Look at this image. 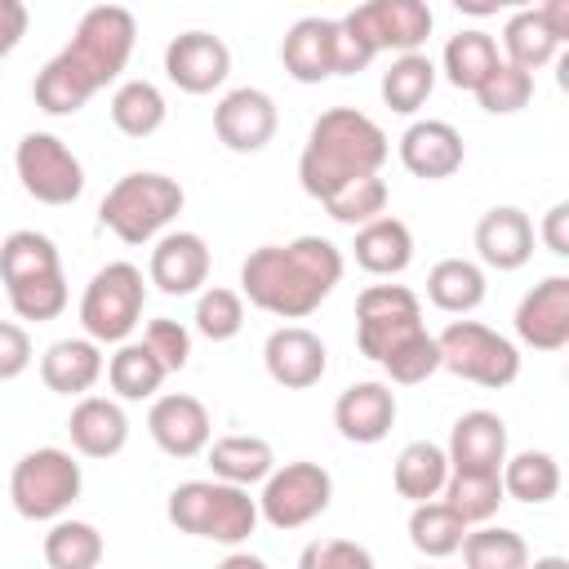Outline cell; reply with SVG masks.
Masks as SVG:
<instances>
[{
    "label": "cell",
    "instance_id": "17",
    "mask_svg": "<svg viewBox=\"0 0 569 569\" xmlns=\"http://www.w3.org/2000/svg\"><path fill=\"white\" fill-rule=\"evenodd\" d=\"M516 338L533 351L569 347V276L538 280L516 307Z\"/></svg>",
    "mask_w": 569,
    "mask_h": 569
},
{
    "label": "cell",
    "instance_id": "27",
    "mask_svg": "<svg viewBox=\"0 0 569 569\" xmlns=\"http://www.w3.org/2000/svg\"><path fill=\"white\" fill-rule=\"evenodd\" d=\"M204 453H209L213 480H222V485L249 489L276 471V449L262 436H222V440H209Z\"/></svg>",
    "mask_w": 569,
    "mask_h": 569
},
{
    "label": "cell",
    "instance_id": "34",
    "mask_svg": "<svg viewBox=\"0 0 569 569\" xmlns=\"http://www.w3.org/2000/svg\"><path fill=\"white\" fill-rule=\"evenodd\" d=\"M440 502L471 529V525H485L493 520V511L507 502L502 493V480L498 476H480V471H449L445 489H440Z\"/></svg>",
    "mask_w": 569,
    "mask_h": 569
},
{
    "label": "cell",
    "instance_id": "37",
    "mask_svg": "<svg viewBox=\"0 0 569 569\" xmlns=\"http://www.w3.org/2000/svg\"><path fill=\"white\" fill-rule=\"evenodd\" d=\"M436 89V62L427 53H400L387 71H382V102L396 116H413Z\"/></svg>",
    "mask_w": 569,
    "mask_h": 569
},
{
    "label": "cell",
    "instance_id": "36",
    "mask_svg": "<svg viewBox=\"0 0 569 569\" xmlns=\"http://www.w3.org/2000/svg\"><path fill=\"white\" fill-rule=\"evenodd\" d=\"M502 49H507L502 62H511V67H520V71L533 76L538 67H547L556 58L560 40L547 31V22L538 18V9H516L507 18V27H502Z\"/></svg>",
    "mask_w": 569,
    "mask_h": 569
},
{
    "label": "cell",
    "instance_id": "43",
    "mask_svg": "<svg viewBox=\"0 0 569 569\" xmlns=\"http://www.w3.org/2000/svg\"><path fill=\"white\" fill-rule=\"evenodd\" d=\"M9 307L18 320H58L67 311V276L53 271V276H36V280H22V284H9Z\"/></svg>",
    "mask_w": 569,
    "mask_h": 569
},
{
    "label": "cell",
    "instance_id": "41",
    "mask_svg": "<svg viewBox=\"0 0 569 569\" xmlns=\"http://www.w3.org/2000/svg\"><path fill=\"white\" fill-rule=\"evenodd\" d=\"M196 333L209 338V342H231L240 329H244V298L236 289H222V284H209L200 298H196Z\"/></svg>",
    "mask_w": 569,
    "mask_h": 569
},
{
    "label": "cell",
    "instance_id": "7",
    "mask_svg": "<svg viewBox=\"0 0 569 569\" xmlns=\"http://www.w3.org/2000/svg\"><path fill=\"white\" fill-rule=\"evenodd\" d=\"M84 476L67 449H31L9 471V502L22 520H62V511L80 498Z\"/></svg>",
    "mask_w": 569,
    "mask_h": 569
},
{
    "label": "cell",
    "instance_id": "33",
    "mask_svg": "<svg viewBox=\"0 0 569 569\" xmlns=\"http://www.w3.org/2000/svg\"><path fill=\"white\" fill-rule=\"evenodd\" d=\"M107 111H111V124H116L124 138H151V133L164 124V116H169L164 93H160L151 80H124V84H116Z\"/></svg>",
    "mask_w": 569,
    "mask_h": 569
},
{
    "label": "cell",
    "instance_id": "45",
    "mask_svg": "<svg viewBox=\"0 0 569 569\" xmlns=\"http://www.w3.org/2000/svg\"><path fill=\"white\" fill-rule=\"evenodd\" d=\"M440 369V351H436V338L422 329L413 342H405L391 360H382V373L391 378V382H400V387H418V382H427L431 373Z\"/></svg>",
    "mask_w": 569,
    "mask_h": 569
},
{
    "label": "cell",
    "instance_id": "20",
    "mask_svg": "<svg viewBox=\"0 0 569 569\" xmlns=\"http://www.w3.org/2000/svg\"><path fill=\"white\" fill-rule=\"evenodd\" d=\"M333 427L351 445H378V440H387V431L396 427V391L387 382H373V378L351 382L333 400Z\"/></svg>",
    "mask_w": 569,
    "mask_h": 569
},
{
    "label": "cell",
    "instance_id": "8",
    "mask_svg": "<svg viewBox=\"0 0 569 569\" xmlns=\"http://www.w3.org/2000/svg\"><path fill=\"white\" fill-rule=\"evenodd\" d=\"M142 302H147V280L133 262H107L93 271V280L84 284L80 298V325L89 342H129V333L142 320Z\"/></svg>",
    "mask_w": 569,
    "mask_h": 569
},
{
    "label": "cell",
    "instance_id": "2",
    "mask_svg": "<svg viewBox=\"0 0 569 569\" xmlns=\"http://www.w3.org/2000/svg\"><path fill=\"white\" fill-rule=\"evenodd\" d=\"M342 249L325 236L258 244L240 262V298L280 320H307L342 280Z\"/></svg>",
    "mask_w": 569,
    "mask_h": 569
},
{
    "label": "cell",
    "instance_id": "18",
    "mask_svg": "<svg viewBox=\"0 0 569 569\" xmlns=\"http://www.w3.org/2000/svg\"><path fill=\"white\" fill-rule=\"evenodd\" d=\"M449 471H480V476H498L507 462V422L493 409H467L445 445Z\"/></svg>",
    "mask_w": 569,
    "mask_h": 569
},
{
    "label": "cell",
    "instance_id": "15",
    "mask_svg": "<svg viewBox=\"0 0 569 569\" xmlns=\"http://www.w3.org/2000/svg\"><path fill=\"white\" fill-rule=\"evenodd\" d=\"M164 76L182 93H213L231 76V49L213 31H182L164 44Z\"/></svg>",
    "mask_w": 569,
    "mask_h": 569
},
{
    "label": "cell",
    "instance_id": "40",
    "mask_svg": "<svg viewBox=\"0 0 569 569\" xmlns=\"http://www.w3.org/2000/svg\"><path fill=\"white\" fill-rule=\"evenodd\" d=\"M462 560H467V569H525L529 565V547H525V538L516 533V529H493V525H485V529H467V538H462Z\"/></svg>",
    "mask_w": 569,
    "mask_h": 569
},
{
    "label": "cell",
    "instance_id": "48",
    "mask_svg": "<svg viewBox=\"0 0 569 569\" xmlns=\"http://www.w3.org/2000/svg\"><path fill=\"white\" fill-rule=\"evenodd\" d=\"M31 365V338L22 325L13 320H0V382H13L22 378Z\"/></svg>",
    "mask_w": 569,
    "mask_h": 569
},
{
    "label": "cell",
    "instance_id": "51",
    "mask_svg": "<svg viewBox=\"0 0 569 569\" xmlns=\"http://www.w3.org/2000/svg\"><path fill=\"white\" fill-rule=\"evenodd\" d=\"M538 236H542V244H547L556 258H569V204H565V200L542 213Z\"/></svg>",
    "mask_w": 569,
    "mask_h": 569
},
{
    "label": "cell",
    "instance_id": "13",
    "mask_svg": "<svg viewBox=\"0 0 569 569\" xmlns=\"http://www.w3.org/2000/svg\"><path fill=\"white\" fill-rule=\"evenodd\" d=\"M276 124H280L276 98L267 89H253V84H240V89L222 93L218 107H213V133L236 156L262 151L276 138Z\"/></svg>",
    "mask_w": 569,
    "mask_h": 569
},
{
    "label": "cell",
    "instance_id": "30",
    "mask_svg": "<svg viewBox=\"0 0 569 569\" xmlns=\"http://www.w3.org/2000/svg\"><path fill=\"white\" fill-rule=\"evenodd\" d=\"M502 480V493L516 498V502H529V507H542L560 493V462L547 453V449H525V453H511L498 471Z\"/></svg>",
    "mask_w": 569,
    "mask_h": 569
},
{
    "label": "cell",
    "instance_id": "24",
    "mask_svg": "<svg viewBox=\"0 0 569 569\" xmlns=\"http://www.w3.org/2000/svg\"><path fill=\"white\" fill-rule=\"evenodd\" d=\"M338 18H298L280 40V62L298 84H320L333 76Z\"/></svg>",
    "mask_w": 569,
    "mask_h": 569
},
{
    "label": "cell",
    "instance_id": "21",
    "mask_svg": "<svg viewBox=\"0 0 569 569\" xmlns=\"http://www.w3.org/2000/svg\"><path fill=\"white\" fill-rule=\"evenodd\" d=\"M462 160H467V147L449 120H413L400 133V164L413 178H427V182L453 178L462 169Z\"/></svg>",
    "mask_w": 569,
    "mask_h": 569
},
{
    "label": "cell",
    "instance_id": "1",
    "mask_svg": "<svg viewBox=\"0 0 569 569\" xmlns=\"http://www.w3.org/2000/svg\"><path fill=\"white\" fill-rule=\"evenodd\" d=\"M138 22L124 4H93L76 22V36L36 71L31 98L49 116H76L98 89H107L133 53Z\"/></svg>",
    "mask_w": 569,
    "mask_h": 569
},
{
    "label": "cell",
    "instance_id": "6",
    "mask_svg": "<svg viewBox=\"0 0 569 569\" xmlns=\"http://www.w3.org/2000/svg\"><path fill=\"white\" fill-rule=\"evenodd\" d=\"M436 351H440V369H449L462 382L489 387V391H502L520 378L516 342L480 320H449L436 338Z\"/></svg>",
    "mask_w": 569,
    "mask_h": 569
},
{
    "label": "cell",
    "instance_id": "53",
    "mask_svg": "<svg viewBox=\"0 0 569 569\" xmlns=\"http://www.w3.org/2000/svg\"><path fill=\"white\" fill-rule=\"evenodd\" d=\"M213 569H267V560H262V556H253V551H227Z\"/></svg>",
    "mask_w": 569,
    "mask_h": 569
},
{
    "label": "cell",
    "instance_id": "25",
    "mask_svg": "<svg viewBox=\"0 0 569 569\" xmlns=\"http://www.w3.org/2000/svg\"><path fill=\"white\" fill-rule=\"evenodd\" d=\"M102 369H107L102 347L89 338H58L40 356V378L58 396H89V387L102 378Z\"/></svg>",
    "mask_w": 569,
    "mask_h": 569
},
{
    "label": "cell",
    "instance_id": "19",
    "mask_svg": "<svg viewBox=\"0 0 569 569\" xmlns=\"http://www.w3.org/2000/svg\"><path fill=\"white\" fill-rule=\"evenodd\" d=\"M147 280L169 293V298H187L209 280V244L196 231H164L151 249L147 262Z\"/></svg>",
    "mask_w": 569,
    "mask_h": 569
},
{
    "label": "cell",
    "instance_id": "31",
    "mask_svg": "<svg viewBox=\"0 0 569 569\" xmlns=\"http://www.w3.org/2000/svg\"><path fill=\"white\" fill-rule=\"evenodd\" d=\"M498 62H502L498 40H493L489 31H480V27H467V31L449 36V44H445V53H440V67H445L449 84H453V89H471V93L480 89V80H485Z\"/></svg>",
    "mask_w": 569,
    "mask_h": 569
},
{
    "label": "cell",
    "instance_id": "32",
    "mask_svg": "<svg viewBox=\"0 0 569 569\" xmlns=\"http://www.w3.org/2000/svg\"><path fill=\"white\" fill-rule=\"evenodd\" d=\"M62 271V258H58V244L44 236V231H9L0 240V280L4 289L9 284H22V280H36V276H53Z\"/></svg>",
    "mask_w": 569,
    "mask_h": 569
},
{
    "label": "cell",
    "instance_id": "52",
    "mask_svg": "<svg viewBox=\"0 0 569 569\" xmlns=\"http://www.w3.org/2000/svg\"><path fill=\"white\" fill-rule=\"evenodd\" d=\"M538 18L547 22V31L565 44L569 40V0H547V4H538Z\"/></svg>",
    "mask_w": 569,
    "mask_h": 569
},
{
    "label": "cell",
    "instance_id": "39",
    "mask_svg": "<svg viewBox=\"0 0 569 569\" xmlns=\"http://www.w3.org/2000/svg\"><path fill=\"white\" fill-rule=\"evenodd\" d=\"M102 533L89 520H53L44 533V565L49 569H98Z\"/></svg>",
    "mask_w": 569,
    "mask_h": 569
},
{
    "label": "cell",
    "instance_id": "50",
    "mask_svg": "<svg viewBox=\"0 0 569 569\" xmlns=\"http://www.w3.org/2000/svg\"><path fill=\"white\" fill-rule=\"evenodd\" d=\"M27 22H31V13H27L22 0H0V62L22 44Z\"/></svg>",
    "mask_w": 569,
    "mask_h": 569
},
{
    "label": "cell",
    "instance_id": "3",
    "mask_svg": "<svg viewBox=\"0 0 569 569\" xmlns=\"http://www.w3.org/2000/svg\"><path fill=\"white\" fill-rule=\"evenodd\" d=\"M387 156H391V147L373 116H365L356 107H329L311 120L307 147L298 156V182L311 200L325 204L347 182L378 173L387 164Z\"/></svg>",
    "mask_w": 569,
    "mask_h": 569
},
{
    "label": "cell",
    "instance_id": "28",
    "mask_svg": "<svg viewBox=\"0 0 569 569\" xmlns=\"http://www.w3.org/2000/svg\"><path fill=\"white\" fill-rule=\"evenodd\" d=\"M489 284H485V267L471 258H440L427 271V298L431 307L449 311V316H467L485 302Z\"/></svg>",
    "mask_w": 569,
    "mask_h": 569
},
{
    "label": "cell",
    "instance_id": "4",
    "mask_svg": "<svg viewBox=\"0 0 569 569\" xmlns=\"http://www.w3.org/2000/svg\"><path fill=\"white\" fill-rule=\"evenodd\" d=\"M164 516L178 533L240 547L258 529V498H249V489L222 485V480H182L169 493Z\"/></svg>",
    "mask_w": 569,
    "mask_h": 569
},
{
    "label": "cell",
    "instance_id": "29",
    "mask_svg": "<svg viewBox=\"0 0 569 569\" xmlns=\"http://www.w3.org/2000/svg\"><path fill=\"white\" fill-rule=\"evenodd\" d=\"M445 480H449V458H445L440 445H431V440H409V445L396 453L391 485H396L400 498H409V502H431V498H440Z\"/></svg>",
    "mask_w": 569,
    "mask_h": 569
},
{
    "label": "cell",
    "instance_id": "22",
    "mask_svg": "<svg viewBox=\"0 0 569 569\" xmlns=\"http://www.w3.org/2000/svg\"><path fill=\"white\" fill-rule=\"evenodd\" d=\"M476 253L493 271H520L533 258V222L516 204H493L476 222Z\"/></svg>",
    "mask_w": 569,
    "mask_h": 569
},
{
    "label": "cell",
    "instance_id": "42",
    "mask_svg": "<svg viewBox=\"0 0 569 569\" xmlns=\"http://www.w3.org/2000/svg\"><path fill=\"white\" fill-rule=\"evenodd\" d=\"M325 209H329V218L342 222V227H365V222H373V218L387 213V182H382L378 173L356 178V182H347L342 191H333V196L325 200Z\"/></svg>",
    "mask_w": 569,
    "mask_h": 569
},
{
    "label": "cell",
    "instance_id": "47",
    "mask_svg": "<svg viewBox=\"0 0 569 569\" xmlns=\"http://www.w3.org/2000/svg\"><path fill=\"white\" fill-rule=\"evenodd\" d=\"M142 342H147V351L164 365V373H173V369H182V365L191 360V333H187V325H178V320H169V316L151 320L147 333H142Z\"/></svg>",
    "mask_w": 569,
    "mask_h": 569
},
{
    "label": "cell",
    "instance_id": "46",
    "mask_svg": "<svg viewBox=\"0 0 569 569\" xmlns=\"http://www.w3.org/2000/svg\"><path fill=\"white\" fill-rule=\"evenodd\" d=\"M298 569H378L373 551L351 538H316L302 547Z\"/></svg>",
    "mask_w": 569,
    "mask_h": 569
},
{
    "label": "cell",
    "instance_id": "9",
    "mask_svg": "<svg viewBox=\"0 0 569 569\" xmlns=\"http://www.w3.org/2000/svg\"><path fill=\"white\" fill-rule=\"evenodd\" d=\"M422 333V302L409 284H365L356 298V347L373 365Z\"/></svg>",
    "mask_w": 569,
    "mask_h": 569
},
{
    "label": "cell",
    "instance_id": "26",
    "mask_svg": "<svg viewBox=\"0 0 569 569\" xmlns=\"http://www.w3.org/2000/svg\"><path fill=\"white\" fill-rule=\"evenodd\" d=\"M351 249H356V262L369 276H400L413 262V231L400 218L382 213V218L356 227V244Z\"/></svg>",
    "mask_w": 569,
    "mask_h": 569
},
{
    "label": "cell",
    "instance_id": "54",
    "mask_svg": "<svg viewBox=\"0 0 569 569\" xmlns=\"http://www.w3.org/2000/svg\"><path fill=\"white\" fill-rule=\"evenodd\" d=\"M525 569H569V560H565V556H538V560L525 565Z\"/></svg>",
    "mask_w": 569,
    "mask_h": 569
},
{
    "label": "cell",
    "instance_id": "35",
    "mask_svg": "<svg viewBox=\"0 0 569 569\" xmlns=\"http://www.w3.org/2000/svg\"><path fill=\"white\" fill-rule=\"evenodd\" d=\"M107 382L120 400H156L164 382V365L147 351V342H120L107 360Z\"/></svg>",
    "mask_w": 569,
    "mask_h": 569
},
{
    "label": "cell",
    "instance_id": "44",
    "mask_svg": "<svg viewBox=\"0 0 569 569\" xmlns=\"http://www.w3.org/2000/svg\"><path fill=\"white\" fill-rule=\"evenodd\" d=\"M529 98H533V76L520 71V67H511V62H498V67L480 80V89H476V102H480L489 116H516V111L529 107Z\"/></svg>",
    "mask_w": 569,
    "mask_h": 569
},
{
    "label": "cell",
    "instance_id": "16",
    "mask_svg": "<svg viewBox=\"0 0 569 569\" xmlns=\"http://www.w3.org/2000/svg\"><path fill=\"white\" fill-rule=\"evenodd\" d=\"M147 431L151 440L169 453V458H196L209 449V436H213V422H209V409L204 400L187 396V391H169V396H156L151 409H147Z\"/></svg>",
    "mask_w": 569,
    "mask_h": 569
},
{
    "label": "cell",
    "instance_id": "11",
    "mask_svg": "<svg viewBox=\"0 0 569 569\" xmlns=\"http://www.w3.org/2000/svg\"><path fill=\"white\" fill-rule=\"evenodd\" d=\"M18 182L40 204H76L84 191V164L58 133H22L13 147Z\"/></svg>",
    "mask_w": 569,
    "mask_h": 569
},
{
    "label": "cell",
    "instance_id": "12",
    "mask_svg": "<svg viewBox=\"0 0 569 569\" xmlns=\"http://www.w3.org/2000/svg\"><path fill=\"white\" fill-rule=\"evenodd\" d=\"M431 22L436 18H431V9L422 0H369V4H356L342 18V27L373 49V58L382 49H391L396 58L400 53H418L427 44V36H431Z\"/></svg>",
    "mask_w": 569,
    "mask_h": 569
},
{
    "label": "cell",
    "instance_id": "38",
    "mask_svg": "<svg viewBox=\"0 0 569 569\" xmlns=\"http://www.w3.org/2000/svg\"><path fill=\"white\" fill-rule=\"evenodd\" d=\"M462 538H467V525H462L440 498L413 502V511H409V542H413L427 560L453 556V551L462 547Z\"/></svg>",
    "mask_w": 569,
    "mask_h": 569
},
{
    "label": "cell",
    "instance_id": "10",
    "mask_svg": "<svg viewBox=\"0 0 569 569\" xmlns=\"http://www.w3.org/2000/svg\"><path fill=\"white\" fill-rule=\"evenodd\" d=\"M333 498V476L320 462H284L262 480L258 493V520H267L271 529H302L316 516L329 511Z\"/></svg>",
    "mask_w": 569,
    "mask_h": 569
},
{
    "label": "cell",
    "instance_id": "5",
    "mask_svg": "<svg viewBox=\"0 0 569 569\" xmlns=\"http://www.w3.org/2000/svg\"><path fill=\"white\" fill-rule=\"evenodd\" d=\"M182 187L169 178V173H124L98 204V218L102 227L124 240V244H147L156 240L178 213H182Z\"/></svg>",
    "mask_w": 569,
    "mask_h": 569
},
{
    "label": "cell",
    "instance_id": "49",
    "mask_svg": "<svg viewBox=\"0 0 569 569\" xmlns=\"http://www.w3.org/2000/svg\"><path fill=\"white\" fill-rule=\"evenodd\" d=\"M373 62V49L360 40V36H351L347 27H342V18H338V36H333V76H356V71H365Z\"/></svg>",
    "mask_w": 569,
    "mask_h": 569
},
{
    "label": "cell",
    "instance_id": "14",
    "mask_svg": "<svg viewBox=\"0 0 569 569\" xmlns=\"http://www.w3.org/2000/svg\"><path fill=\"white\" fill-rule=\"evenodd\" d=\"M262 365H267V373H271L276 387L307 391V387H316L325 378L329 351H325L320 333H311L307 325H280L262 342Z\"/></svg>",
    "mask_w": 569,
    "mask_h": 569
},
{
    "label": "cell",
    "instance_id": "23",
    "mask_svg": "<svg viewBox=\"0 0 569 569\" xmlns=\"http://www.w3.org/2000/svg\"><path fill=\"white\" fill-rule=\"evenodd\" d=\"M71 445L84 458H116L129 445V418L111 396H80L67 418Z\"/></svg>",
    "mask_w": 569,
    "mask_h": 569
}]
</instances>
